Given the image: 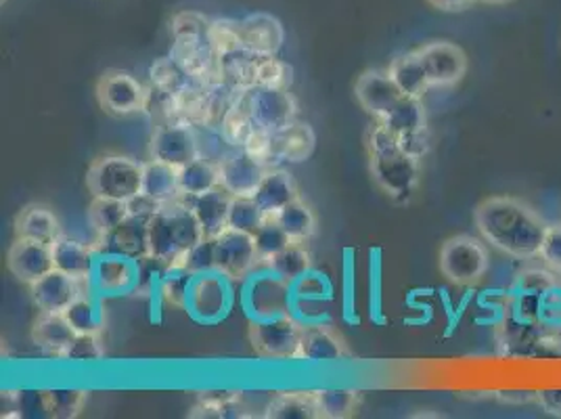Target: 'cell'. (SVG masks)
<instances>
[{"label": "cell", "mask_w": 561, "mask_h": 419, "mask_svg": "<svg viewBox=\"0 0 561 419\" xmlns=\"http://www.w3.org/2000/svg\"><path fill=\"white\" fill-rule=\"evenodd\" d=\"M473 220L480 235L507 257L533 260L540 257L547 223L522 200L510 195H494L484 200Z\"/></svg>", "instance_id": "cell-1"}, {"label": "cell", "mask_w": 561, "mask_h": 419, "mask_svg": "<svg viewBox=\"0 0 561 419\" xmlns=\"http://www.w3.org/2000/svg\"><path fill=\"white\" fill-rule=\"evenodd\" d=\"M367 147L375 183L397 204H407L420 185L421 162L400 151L397 135H392L381 122H375L371 126Z\"/></svg>", "instance_id": "cell-2"}, {"label": "cell", "mask_w": 561, "mask_h": 419, "mask_svg": "<svg viewBox=\"0 0 561 419\" xmlns=\"http://www.w3.org/2000/svg\"><path fill=\"white\" fill-rule=\"evenodd\" d=\"M202 239L206 234L183 197L164 204L149 220V254L164 264L179 262Z\"/></svg>", "instance_id": "cell-3"}, {"label": "cell", "mask_w": 561, "mask_h": 419, "mask_svg": "<svg viewBox=\"0 0 561 419\" xmlns=\"http://www.w3.org/2000/svg\"><path fill=\"white\" fill-rule=\"evenodd\" d=\"M291 283L283 280L264 262H260L239 285V306L248 321L291 315Z\"/></svg>", "instance_id": "cell-4"}, {"label": "cell", "mask_w": 561, "mask_h": 419, "mask_svg": "<svg viewBox=\"0 0 561 419\" xmlns=\"http://www.w3.org/2000/svg\"><path fill=\"white\" fill-rule=\"evenodd\" d=\"M237 281L220 271L199 273L191 281L185 313L199 326H220L239 298Z\"/></svg>", "instance_id": "cell-5"}, {"label": "cell", "mask_w": 561, "mask_h": 419, "mask_svg": "<svg viewBox=\"0 0 561 419\" xmlns=\"http://www.w3.org/2000/svg\"><path fill=\"white\" fill-rule=\"evenodd\" d=\"M87 186L93 197L130 202L142 193V163L128 156H101L87 172Z\"/></svg>", "instance_id": "cell-6"}, {"label": "cell", "mask_w": 561, "mask_h": 419, "mask_svg": "<svg viewBox=\"0 0 561 419\" xmlns=\"http://www.w3.org/2000/svg\"><path fill=\"white\" fill-rule=\"evenodd\" d=\"M499 347L503 350V354L517 356V359L561 356V338L558 327L522 321L512 315L501 326Z\"/></svg>", "instance_id": "cell-7"}, {"label": "cell", "mask_w": 561, "mask_h": 419, "mask_svg": "<svg viewBox=\"0 0 561 419\" xmlns=\"http://www.w3.org/2000/svg\"><path fill=\"white\" fill-rule=\"evenodd\" d=\"M489 267V248L471 235H455L446 239L440 248V271L455 285L471 287L480 283Z\"/></svg>", "instance_id": "cell-8"}, {"label": "cell", "mask_w": 561, "mask_h": 419, "mask_svg": "<svg viewBox=\"0 0 561 419\" xmlns=\"http://www.w3.org/2000/svg\"><path fill=\"white\" fill-rule=\"evenodd\" d=\"M305 326L294 315L250 321V342L257 356L273 361H298Z\"/></svg>", "instance_id": "cell-9"}, {"label": "cell", "mask_w": 561, "mask_h": 419, "mask_svg": "<svg viewBox=\"0 0 561 419\" xmlns=\"http://www.w3.org/2000/svg\"><path fill=\"white\" fill-rule=\"evenodd\" d=\"M142 262L135 258L96 252L89 285L101 298H119L140 290Z\"/></svg>", "instance_id": "cell-10"}, {"label": "cell", "mask_w": 561, "mask_h": 419, "mask_svg": "<svg viewBox=\"0 0 561 419\" xmlns=\"http://www.w3.org/2000/svg\"><path fill=\"white\" fill-rule=\"evenodd\" d=\"M239 101L254 120L256 128L277 133L289 122L298 120V101L289 91L252 87L239 94Z\"/></svg>", "instance_id": "cell-11"}, {"label": "cell", "mask_w": 561, "mask_h": 419, "mask_svg": "<svg viewBox=\"0 0 561 419\" xmlns=\"http://www.w3.org/2000/svg\"><path fill=\"white\" fill-rule=\"evenodd\" d=\"M96 99L110 116H133L145 110L147 87L128 71L107 70L96 82Z\"/></svg>", "instance_id": "cell-12"}, {"label": "cell", "mask_w": 561, "mask_h": 419, "mask_svg": "<svg viewBox=\"0 0 561 419\" xmlns=\"http://www.w3.org/2000/svg\"><path fill=\"white\" fill-rule=\"evenodd\" d=\"M260 264L254 235L225 229L216 237V271L241 283Z\"/></svg>", "instance_id": "cell-13"}, {"label": "cell", "mask_w": 561, "mask_h": 419, "mask_svg": "<svg viewBox=\"0 0 561 419\" xmlns=\"http://www.w3.org/2000/svg\"><path fill=\"white\" fill-rule=\"evenodd\" d=\"M423 68L427 71L432 89H448L463 80L468 71V55L466 50L448 43V41H434L417 48Z\"/></svg>", "instance_id": "cell-14"}, {"label": "cell", "mask_w": 561, "mask_h": 419, "mask_svg": "<svg viewBox=\"0 0 561 419\" xmlns=\"http://www.w3.org/2000/svg\"><path fill=\"white\" fill-rule=\"evenodd\" d=\"M149 154L153 160L183 168L188 162L199 158V147H197V135L195 128L183 124V122H172L164 126H156L151 135V145Z\"/></svg>", "instance_id": "cell-15"}, {"label": "cell", "mask_w": 561, "mask_h": 419, "mask_svg": "<svg viewBox=\"0 0 561 419\" xmlns=\"http://www.w3.org/2000/svg\"><path fill=\"white\" fill-rule=\"evenodd\" d=\"M149 220L142 216H128L114 231L99 235L94 241V250L103 254H117V257L147 260L149 254Z\"/></svg>", "instance_id": "cell-16"}, {"label": "cell", "mask_w": 561, "mask_h": 419, "mask_svg": "<svg viewBox=\"0 0 561 419\" xmlns=\"http://www.w3.org/2000/svg\"><path fill=\"white\" fill-rule=\"evenodd\" d=\"M218 170L220 186H225L233 197H254L268 168L254 160L245 149H231L218 163Z\"/></svg>", "instance_id": "cell-17"}, {"label": "cell", "mask_w": 561, "mask_h": 419, "mask_svg": "<svg viewBox=\"0 0 561 419\" xmlns=\"http://www.w3.org/2000/svg\"><path fill=\"white\" fill-rule=\"evenodd\" d=\"M354 94L360 107L374 120H381L404 97L388 70L365 71L354 84Z\"/></svg>", "instance_id": "cell-18"}, {"label": "cell", "mask_w": 561, "mask_h": 419, "mask_svg": "<svg viewBox=\"0 0 561 419\" xmlns=\"http://www.w3.org/2000/svg\"><path fill=\"white\" fill-rule=\"evenodd\" d=\"M7 267L13 278L24 283H34L55 269L53 248L43 241L15 237V244L7 254Z\"/></svg>", "instance_id": "cell-19"}, {"label": "cell", "mask_w": 561, "mask_h": 419, "mask_svg": "<svg viewBox=\"0 0 561 419\" xmlns=\"http://www.w3.org/2000/svg\"><path fill=\"white\" fill-rule=\"evenodd\" d=\"M82 283H87V281L73 280L70 275L53 269L45 278L30 283L32 301L38 306L41 313H66L70 308V304L82 292H87L82 287Z\"/></svg>", "instance_id": "cell-20"}, {"label": "cell", "mask_w": 561, "mask_h": 419, "mask_svg": "<svg viewBox=\"0 0 561 419\" xmlns=\"http://www.w3.org/2000/svg\"><path fill=\"white\" fill-rule=\"evenodd\" d=\"M239 32L243 48L256 53L260 57L277 55L285 43V27L275 15L250 13L239 20Z\"/></svg>", "instance_id": "cell-21"}, {"label": "cell", "mask_w": 561, "mask_h": 419, "mask_svg": "<svg viewBox=\"0 0 561 419\" xmlns=\"http://www.w3.org/2000/svg\"><path fill=\"white\" fill-rule=\"evenodd\" d=\"M317 149V135L310 124L294 120L273 133V160L275 163H302L312 158Z\"/></svg>", "instance_id": "cell-22"}, {"label": "cell", "mask_w": 561, "mask_h": 419, "mask_svg": "<svg viewBox=\"0 0 561 419\" xmlns=\"http://www.w3.org/2000/svg\"><path fill=\"white\" fill-rule=\"evenodd\" d=\"M197 216L206 237H218L225 229H229V214L233 195L225 186H216L204 195L197 197H183Z\"/></svg>", "instance_id": "cell-23"}, {"label": "cell", "mask_w": 561, "mask_h": 419, "mask_svg": "<svg viewBox=\"0 0 561 419\" xmlns=\"http://www.w3.org/2000/svg\"><path fill=\"white\" fill-rule=\"evenodd\" d=\"M50 248H53V262L57 271L70 275L73 280H91L94 258H96L93 244H84L68 235H61L50 244Z\"/></svg>", "instance_id": "cell-24"}, {"label": "cell", "mask_w": 561, "mask_h": 419, "mask_svg": "<svg viewBox=\"0 0 561 419\" xmlns=\"http://www.w3.org/2000/svg\"><path fill=\"white\" fill-rule=\"evenodd\" d=\"M348 356L346 344L342 336L331 327V324L323 326L305 327L302 342L298 361L308 363H337Z\"/></svg>", "instance_id": "cell-25"}, {"label": "cell", "mask_w": 561, "mask_h": 419, "mask_svg": "<svg viewBox=\"0 0 561 419\" xmlns=\"http://www.w3.org/2000/svg\"><path fill=\"white\" fill-rule=\"evenodd\" d=\"M298 197H300V191H298L294 177L287 170L275 168V166L266 170L262 183L257 185L256 193H254L257 206L268 218L277 216L280 210Z\"/></svg>", "instance_id": "cell-26"}, {"label": "cell", "mask_w": 561, "mask_h": 419, "mask_svg": "<svg viewBox=\"0 0 561 419\" xmlns=\"http://www.w3.org/2000/svg\"><path fill=\"white\" fill-rule=\"evenodd\" d=\"M61 235V223L57 214L45 204H30L15 218V237L34 239L50 246Z\"/></svg>", "instance_id": "cell-27"}, {"label": "cell", "mask_w": 561, "mask_h": 419, "mask_svg": "<svg viewBox=\"0 0 561 419\" xmlns=\"http://www.w3.org/2000/svg\"><path fill=\"white\" fill-rule=\"evenodd\" d=\"M142 193L160 204L181 200L179 168L153 158L142 162Z\"/></svg>", "instance_id": "cell-28"}, {"label": "cell", "mask_w": 561, "mask_h": 419, "mask_svg": "<svg viewBox=\"0 0 561 419\" xmlns=\"http://www.w3.org/2000/svg\"><path fill=\"white\" fill-rule=\"evenodd\" d=\"M188 418L193 419H237L252 418L250 407L243 403L241 393H202L193 409L188 411Z\"/></svg>", "instance_id": "cell-29"}, {"label": "cell", "mask_w": 561, "mask_h": 419, "mask_svg": "<svg viewBox=\"0 0 561 419\" xmlns=\"http://www.w3.org/2000/svg\"><path fill=\"white\" fill-rule=\"evenodd\" d=\"M76 336L68 317L64 313H41L36 324L32 327V340L38 349L47 350L57 359L68 349Z\"/></svg>", "instance_id": "cell-30"}, {"label": "cell", "mask_w": 561, "mask_h": 419, "mask_svg": "<svg viewBox=\"0 0 561 419\" xmlns=\"http://www.w3.org/2000/svg\"><path fill=\"white\" fill-rule=\"evenodd\" d=\"M388 73L392 76V80L397 82L402 94L423 99V94L432 89L427 71L423 68V61H421L417 50L398 55L397 59L390 64Z\"/></svg>", "instance_id": "cell-31"}, {"label": "cell", "mask_w": 561, "mask_h": 419, "mask_svg": "<svg viewBox=\"0 0 561 419\" xmlns=\"http://www.w3.org/2000/svg\"><path fill=\"white\" fill-rule=\"evenodd\" d=\"M262 418L321 419L317 393H279L264 407Z\"/></svg>", "instance_id": "cell-32"}, {"label": "cell", "mask_w": 561, "mask_h": 419, "mask_svg": "<svg viewBox=\"0 0 561 419\" xmlns=\"http://www.w3.org/2000/svg\"><path fill=\"white\" fill-rule=\"evenodd\" d=\"M257 61H260V55L248 48H239L234 53L222 55L220 57L222 82L237 91H248L256 87Z\"/></svg>", "instance_id": "cell-33"}, {"label": "cell", "mask_w": 561, "mask_h": 419, "mask_svg": "<svg viewBox=\"0 0 561 419\" xmlns=\"http://www.w3.org/2000/svg\"><path fill=\"white\" fill-rule=\"evenodd\" d=\"M179 185L181 197H197L220 185V170L218 163L206 158H197L187 166L179 168Z\"/></svg>", "instance_id": "cell-34"}, {"label": "cell", "mask_w": 561, "mask_h": 419, "mask_svg": "<svg viewBox=\"0 0 561 419\" xmlns=\"http://www.w3.org/2000/svg\"><path fill=\"white\" fill-rule=\"evenodd\" d=\"M375 122H381L397 137L427 126L425 107H423L420 97H409V94H404L386 116L375 120Z\"/></svg>", "instance_id": "cell-35"}, {"label": "cell", "mask_w": 561, "mask_h": 419, "mask_svg": "<svg viewBox=\"0 0 561 419\" xmlns=\"http://www.w3.org/2000/svg\"><path fill=\"white\" fill-rule=\"evenodd\" d=\"M101 296H96L93 290L82 292L70 308L64 313L68 317L76 333H101L103 329V304Z\"/></svg>", "instance_id": "cell-36"}, {"label": "cell", "mask_w": 561, "mask_h": 419, "mask_svg": "<svg viewBox=\"0 0 561 419\" xmlns=\"http://www.w3.org/2000/svg\"><path fill=\"white\" fill-rule=\"evenodd\" d=\"M273 218L283 227V231L289 235L291 241H302V244H306L312 235L317 234V216H314V212L306 204L302 197L289 202Z\"/></svg>", "instance_id": "cell-37"}, {"label": "cell", "mask_w": 561, "mask_h": 419, "mask_svg": "<svg viewBox=\"0 0 561 419\" xmlns=\"http://www.w3.org/2000/svg\"><path fill=\"white\" fill-rule=\"evenodd\" d=\"M264 264H268L283 280L294 283L298 278H302L306 271L312 269V257H310L306 244L291 241L285 250H280L277 257L271 258Z\"/></svg>", "instance_id": "cell-38"}, {"label": "cell", "mask_w": 561, "mask_h": 419, "mask_svg": "<svg viewBox=\"0 0 561 419\" xmlns=\"http://www.w3.org/2000/svg\"><path fill=\"white\" fill-rule=\"evenodd\" d=\"M149 82L153 89L164 91V93L179 94L183 89H187L191 82H195L183 66L172 57H162L149 68Z\"/></svg>", "instance_id": "cell-39"}, {"label": "cell", "mask_w": 561, "mask_h": 419, "mask_svg": "<svg viewBox=\"0 0 561 419\" xmlns=\"http://www.w3.org/2000/svg\"><path fill=\"white\" fill-rule=\"evenodd\" d=\"M41 396L48 416L57 419L78 418L89 400V393L82 388H50Z\"/></svg>", "instance_id": "cell-40"}, {"label": "cell", "mask_w": 561, "mask_h": 419, "mask_svg": "<svg viewBox=\"0 0 561 419\" xmlns=\"http://www.w3.org/2000/svg\"><path fill=\"white\" fill-rule=\"evenodd\" d=\"M130 216L128 202L110 200V197H93L89 206V223L96 235L110 234L117 225H122Z\"/></svg>", "instance_id": "cell-41"}, {"label": "cell", "mask_w": 561, "mask_h": 419, "mask_svg": "<svg viewBox=\"0 0 561 419\" xmlns=\"http://www.w3.org/2000/svg\"><path fill=\"white\" fill-rule=\"evenodd\" d=\"M321 419L352 418L358 409L360 393L351 388H328V390H314Z\"/></svg>", "instance_id": "cell-42"}, {"label": "cell", "mask_w": 561, "mask_h": 419, "mask_svg": "<svg viewBox=\"0 0 561 419\" xmlns=\"http://www.w3.org/2000/svg\"><path fill=\"white\" fill-rule=\"evenodd\" d=\"M193 273L183 264H165L164 273L158 283V292L162 301L170 306L185 310L187 306L188 287L193 281Z\"/></svg>", "instance_id": "cell-43"}, {"label": "cell", "mask_w": 561, "mask_h": 419, "mask_svg": "<svg viewBox=\"0 0 561 419\" xmlns=\"http://www.w3.org/2000/svg\"><path fill=\"white\" fill-rule=\"evenodd\" d=\"M220 135L222 139L227 140L233 149H243L245 143L252 137V133L256 131V124L254 120L248 114V110L243 107V103L237 101L233 103V107L227 112L225 120L220 122Z\"/></svg>", "instance_id": "cell-44"}, {"label": "cell", "mask_w": 561, "mask_h": 419, "mask_svg": "<svg viewBox=\"0 0 561 419\" xmlns=\"http://www.w3.org/2000/svg\"><path fill=\"white\" fill-rule=\"evenodd\" d=\"M291 294L294 301H310V303H331L335 287L328 275L319 269L306 271L302 278L291 283Z\"/></svg>", "instance_id": "cell-45"}, {"label": "cell", "mask_w": 561, "mask_h": 419, "mask_svg": "<svg viewBox=\"0 0 561 419\" xmlns=\"http://www.w3.org/2000/svg\"><path fill=\"white\" fill-rule=\"evenodd\" d=\"M291 84H294V68L287 61H283L277 55L260 57L256 70V87L289 91Z\"/></svg>", "instance_id": "cell-46"}, {"label": "cell", "mask_w": 561, "mask_h": 419, "mask_svg": "<svg viewBox=\"0 0 561 419\" xmlns=\"http://www.w3.org/2000/svg\"><path fill=\"white\" fill-rule=\"evenodd\" d=\"M268 220V216L257 206L254 197H233L231 214H229V227L256 235L257 229Z\"/></svg>", "instance_id": "cell-47"}, {"label": "cell", "mask_w": 561, "mask_h": 419, "mask_svg": "<svg viewBox=\"0 0 561 419\" xmlns=\"http://www.w3.org/2000/svg\"><path fill=\"white\" fill-rule=\"evenodd\" d=\"M105 354L101 333H76L59 359L68 363H96Z\"/></svg>", "instance_id": "cell-48"}, {"label": "cell", "mask_w": 561, "mask_h": 419, "mask_svg": "<svg viewBox=\"0 0 561 419\" xmlns=\"http://www.w3.org/2000/svg\"><path fill=\"white\" fill-rule=\"evenodd\" d=\"M254 239H256V250L260 262H268L271 258L277 257L280 250H285V248L291 244L289 235L283 231V227H280L275 218H268V220L257 229Z\"/></svg>", "instance_id": "cell-49"}, {"label": "cell", "mask_w": 561, "mask_h": 419, "mask_svg": "<svg viewBox=\"0 0 561 419\" xmlns=\"http://www.w3.org/2000/svg\"><path fill=\"white\" fill-rule=\"evenodd\" d=\"M210 22L206 15L197 11H181L172 18L170 30H172V41H195V38H206Z\"/></svg>", "instance_id": "cell-50"}, {"label": "cell", "mask_w": 561, "mask_h": 419, "mask_svg": "<svg viewBox=\"0 0 561 419\" xmlns=\"http://www.w3.org/2000/svg\"><path fill=\"white\" fill-rule=\"evenodd\" d=\"M208 41L220 57L243 48L237 20H211Z\"/></svg>", "instance_id": "cell-51"}, {"label": "cell", "mask_w": 561, "mask_h": 419, "mask_svg": "<svg viewBox=\"0 0 561 419\" xmlns=\"http://www.w3.org/2000/svg\"><path fill=\"white\" fill-rule=\"evenodd\" d=\"M174 264H183L193 275L216 271V237L202 239L195 248H191L187 254Z\"/></svg>", "instance_id": "cell-52"}, {"label": "cell", "mask_w": 561, "mask_h": 419, "mask_svg": "<svg viewBox=\"0 0 561 419\" xmlns=\"http://www.w3.org/2000/svg\"><path fill=\"white\" fill-rule=\"evenodd\" d=\"M561 281L558 280L556 271H547V269H528L524 271L517 281H515V290L519 292H533L538 296H547L553 287H558Z\"/></svg>", "instance_id": "cell-53"}, {"label": "cell", "mask_w": 561, "mask_h": 419, "mask_svg": "<svg viewBox=\"0 0 561 419\" xmlns=\"http://www.w3.org/2000/svg\"><path fill=\"white\" fill-rule=\"evenodd\" d=\"M329 303H310V301H294L291 315L305 327L323 326L331 324V313L328 310Z\"/></svg>", "instance_id": "cell-54"}, {"label": "cell", "mask_w": 561, "mask_h": 419, "mask_svg": "<svg viewBox=\"0 0 561 419\" xmlns=\"http://www.w3.org/2000/svg\"><path fill=\"white\" fill-rule=\"evenodd\" d=\"M397 140L400 151H404L407 156H411L417 162H421L432 149V135H430L427 126L420 128V131H413V133H404V135L397 137Z\"/></svg>", "instance_id": "cell-55"}, {"label": "cell", "mask_w": 561, "mask_h": 419, "mask_svg": "<svg viewBox=\"0 0 561 419\" xmlns=\"http://www.w3.org/2000/svg\"><path fill=\"white\" fill-rule=\"evenodd\" d=\"M540 260L561 275V225H549L540 248Z\"/></svg>", "instance_id": "cell-56"}, {"label": "cell", "mask_w": 561, "mask_h": 419, "mask_svg": "<svg viewBox=\"0 0 561 419\" xmlns=\"http://www.w3.org/2000/svg\"><path fill=\"white\" fill-rule=\"evenodd\" d=\"M243 149H245L254 160L264 163L266 168H273V166H275V160H273V133L256 128V131L252 133L250 140L245 143Z\"/></svg>", "instance_id": "cell-57"}, {"label": "cell", "mask_w": 561, "mask_h": 419, "mask_svg": "<svg viewBox=\"0 0 561 419\" xmlns=\"http://www.w3.org/2000/svg\"><path fill=\"white\" fill-rule=\"evenodd\" d=\"M371 321L386 324L381 315V258L379 250H371Z\"/></svg>", "instance_id": "cell-58"}, {"label": "cell", "mask_w": 561, "mask_h": 419, "mask_svg": "<svg viewBox=\"0 0 561 419\" xmlns=\"http://www.w3.org/2000/svg\"><path fill=\"white\" fill-rule=\"evenodd\" d=\"M535 400L538 405L551 414L561 418V388H549V390H538L535 393Z\"/></svg>", "instance_id": "cell-59"}, {"label": "cell", "mask_w": 561, "mask_h": 419, "mask_svg": "<svg viewBox=\"0 0 561 419\" xmlns=\"http://www.w3.org/2000/svg\"><path fill=\"white\" fill-rule=\"evenodd\" d=\"M436 9H443V11H463L468 9L469 4H473L476 0H430Z\"/></svg>", "instance_id": "cell-60"}, {"label": "cell", "mask_w": 561, "mask_h": 419, "mask_svg": "<svg viewBox=\"0 0 561 419\" xmlns=\"http://www.w3.org/2000/svg\"><path fill=\"white\" fill-rule=\"evenodd\" d=\"M484 2H505V0H484Z\"/></svg>", "instance_id": "cell-61"}, {"label": "cell", "mask_w": 561, "mask_h": 419, "mask_svg": "<svg viewBox=\"0 0 561 419\" xmlns=\"http://www.w3.org/2000/svg\"><path fill=\"white\" fill-rule=\"evenodd\" d=\"M2 2H7V0H2Z\"/></svg>", "instance_id": "cell-62"}]
</instances>
